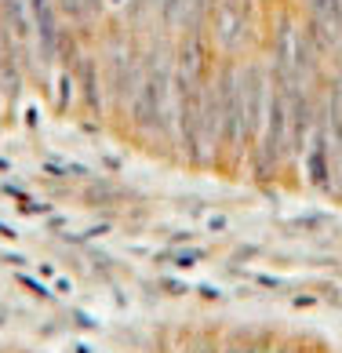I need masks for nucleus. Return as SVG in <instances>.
Masks as SVG:
<instances>
[{"label": "nucleus", "instance_id": "f257e3e1", "mask_svg": "<svg viewBox=\"0 0 342 353\" xmlns=\"http://www.w3.org/2000/svg\"><path fill=\"white\" fill-rule=\"evenodd\" d=\"M342 204V0H0V128Z\"/></svg>", "mask_w": 342, "mask_h": 353}]
</instances>
